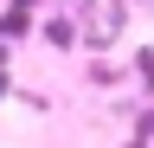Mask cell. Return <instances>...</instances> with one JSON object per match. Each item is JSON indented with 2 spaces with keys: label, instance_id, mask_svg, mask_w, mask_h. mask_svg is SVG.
I'll return each mask as SVG.
<instances>
[]
</instances>
